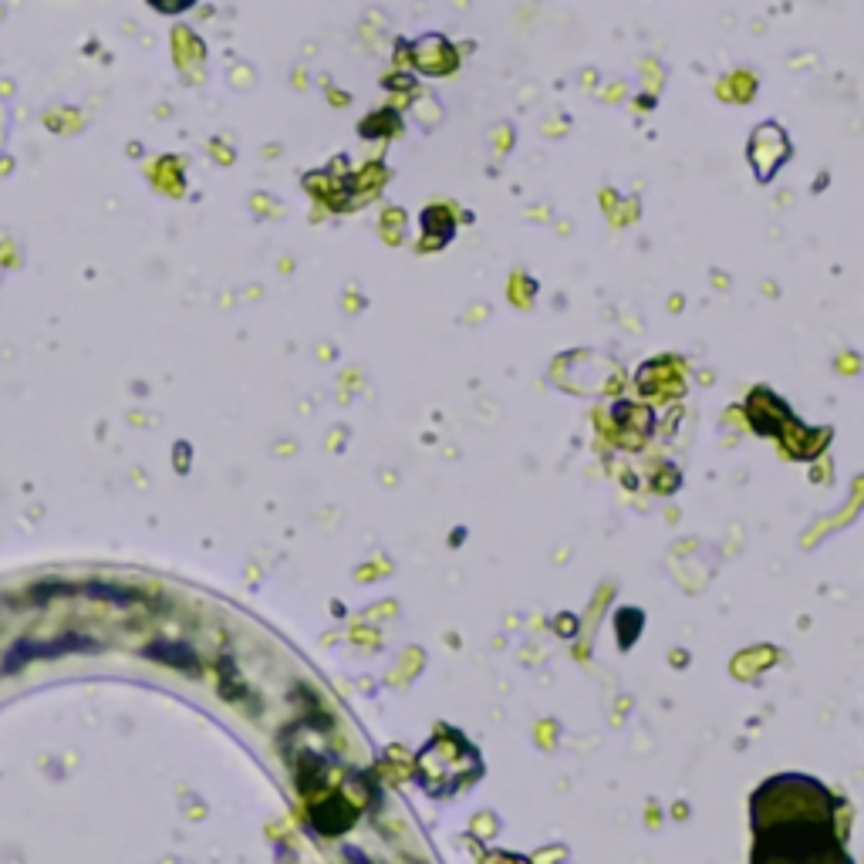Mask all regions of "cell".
<instances>
[{
    "label": "cell",
    "mask_w": 864,
    "mask_h": 864,
    "mask_svg": "<svg viewBox=\"0 0 864 864\" xmlns=\"http://www.w3.org/2000/svg\"><path fill=\"white\" fill-rule=\"evenodd\" d=\"M750 864H854L838 834V800L814 777L780 773L750 800Z\"/></svg>",
    "instance_id": "cell-1"
},
{
    "label": "cell",
    "mask_w": 864,
    "mask_h": 864,
    "mask_svg": "<svg viewBox=\"0 0 864 864\" xmlns=\"http://www.w3.org/2000/svg\"><path fill=\"white\" fill-rule=\"evenodd\" d=\"M173 51H176V65L179 68H196L206 58V45L200 41L196 31L190 27H176L173 31Z\"/></svg>",
    "instance_id": "cell-2"
},
{
    "label": "cell",
    "mask_w": 864,
    "mask_h": 864,
    "mask_svg": "<svg viewBox=\"0 0 864 864\" xmlns=\"http://www.w3.org/2000/svg\"><path fill=\"white\" fill-rule=\"evenodd\" d=\"M155 179L159 193H169V196H183V163L166 155V159H155V166L149 169Z\"/></svg>",
    "instance_id": "cell-3"
},
{
    "label": "cell",
    "mask_w": 864,
    "mask_h": 864,
    "mask_svg": "<svg viewBox=\"0 0 864 864\" xmlns=\"http://www.w3.org/2000/svg\"><path fill=\"white\" fill-rule=\"evenodd\" d=\"M149 655L163 659V662L183 665V669H196V655H193L190 649H183V645H153Z\"/></svg>",
    "instance_id": "cell-4"
},
{
    "label": "cell",
    "mask_w": 864,
    "mask_h": 864,
    "mask_svg": "<svg viewBox=\"0 0 864 864\" xmlns=\"http://www.w3.org/2000/svg\"><path fill=\"white\" fill-rule=\"evenodd\" d=\"M149 7L166 17H176V14H186L190 7H196V0H149Z\"/></svg>",
    "instance_id": "cell-5"
},
{
    "label": "cell",
    "mask_w": 864,
    "mask_h": 864,
    "mask_svg": "<svg viewBox=\"0 0 864 864\" xmlns=\"http://www.w3.org/2000/svg\"><path fill=\"white\" fill-rule=\"evenodd\" d=\"M210 153L220 155V159H223V166H230V159H233V153H230V149H226L223 143H216V139L210 143Z\"/></svg>",
    "instance_id": "cell-6"
},
{
    "label": "cell",
    "mask_w": 864,
    "mask_h": 864,
    "mask_svg": "<svg viewBox=\"0 0 864 864\" xmlns=\"http://www.w3.org/2000/svg\"><path fill=\"white\" fill-rule=\"evenodd\" d=\"M0 173H11V155H0Z\"/></svg>",
    "instance_id": "cell-7"
},
{
    "label": "cell",
    "mask_w": 864,
    "mask_h": 864,
    "mask_svg": "<svg viewBox=\"0 0 864 864\" xmlns=\"http://www.w3.org/2000/svg\"><path fill=\"white\" fill-rule=\"evenodd\" d=\"M0 135H4V108H0Z\"/></svg>",
    "instance_id": "cell-8"
}]
</instances>
